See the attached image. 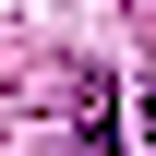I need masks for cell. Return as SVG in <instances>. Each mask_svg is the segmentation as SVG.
Wrapping results in <instances>:
<instances>
[{
	"mask_svg": "<svg viewBox=\"0 0 156 156\" xmlns=\"http://www.w3.org/2000/svg\"><path fill=\"white\" fill-rule=\"evenodd\" d=\"M132 108H144V144H156V72H144V84H132Z\"/></svg>",
	"mask_w": 156,
	"mask_h": 156,
	"instance_id": "obj_1",
	"label": "cell"
}]
</instances>
